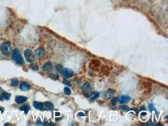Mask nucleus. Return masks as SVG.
<instances>
[{"mask_svg":"<svg viewBox=\"0 0 168 126\" xmlns=\"http://www.w3.org/2000/svg\"><path fill=\"white\" fill-rule=\"evenodd\" d=\"M12 59L16 61V63L17 64H19L21 65L23 64V57L20 54V52H19V50L18 49H15L13 50L12 52Z\"/></svg>","mask_w":168,"mask_h":126,"instance_id":"obj_1","label":"nucleus"},{"mask_svg":"<svg viewBox=\"0 0 168 126\" xmlns=\"http://www.w3.org/2000/svg\"><path fill=\"white\" fill-rule=\"evenodd\" d=\"M0 50L5 56H8L11 52V45L9 42H4L0 45Z\"/></svg>","mask_w":168,"mask_h":126,"instance_id":"obj_2","label":"nucleus"},{"mask_svg":"<svg viewBox=\"0 0 168 126\" xmlns=\"http://www.w3.org/2000/svg\"><path fill=\"white\" fill-rule=\"evenodd\" d=\"M91 86L89 83H88V82H85V84H83L82 86V92L84 95H85V97H87V98H89V97L91 95L92 92H91Z\"/></svg>","mask_w":168,"mask_h":126,"instance_id":"obj_3","label":"nucleus"},{"mask_svg":"<svg viewBox=\"0 0 168 126\" xmlns=\"http://www.w3.org/2000/svg\"><path fill=\"white\" fill-rule=\"evenodd\" d=\"M24 57H25L26 61L28 63H30V64L33 63L34 60H35V56H34V54L30 49H29V48L24 51Z\"/></svg>","mask_w":168,"mask_h":126,"instance_id":"obj_4","label":"nucleus"},{"mask_svg":"<svg viewBox=\"0 0 168 126\" xmlns=\"http://www.w3.org/2000/svg\"><path fill=\"white\" fill-rule=\"evenodd\" d=\"M61 74H63L64 77H66V78H70V77H73L74 71L71 70V69H68V68H64Z\"/></svg>","mask_w":168,"mask_h":126,"instance_id":"obj_5","label":"nucleus"},{"mask_svg":"<svg viewBox=\"0 0 168 126\" xmlns=\"http://www.w3.org/2000/svg\"><path fill=\"white\" fill-rule=\"evenodd\" d=\"M19 88H20V90L23 91H29V89H30V85H29L27 82L23 81L20 84H19Z\"/></svg>","mask_w":168,"mask_h":126,"instance_id":"obj_6","label":"nucleus"},{"mask_svg":"<svg viewBox=\"0 0 168 126\" xmlns=\"http://www.w3.org/2000/svg\"><path fill=\"white\" fill-rule=\"evenodd\" d=\"M116 93V91L114 90H112V89H108V91H105V98L106 99H111L113 98V96H114Z\"/></svg>","mask_w":168,"mask_h":126,"instance_id":"obj_7","label":"nucleus"},{"mask_svg":"<svg viewBox=\"0 0 168 126\" xmlns=\"http://www.w3.org/2000/svg\"><path fill=\"white\" fill-rule=\"evenodd\" d=\"M15 101H16V102L19 104H23L24 102H26L27 101V98L25 96H17L16 98H15Z\"/></svg>","mask_w":168,"mask_h":126,"instance_id":"obj_8","label":"nucleus"},{"mask_svg":"<svg viewBox=\"0 0 168 126\" xmlns=\"http://www.w3.org/2000/svg\"><path fill=\"white\" fill-rule=\"evenodd\" d=\"M44 54H45V51H44V49L43 47H39L36 50V55L37 57L39 58H42L44 57Z\"/></svg>","mask_w":168,"mask_h":126,"instance_id":"obj_9","label":"nucleus"},{"mask_svg":"<svg viewBox=\"0 0 168 126\" xmlns=\"http://www.w3.org/2000/svg\"><path fill=\"white\" fill-rule=\"evenodd\" d=\"M118 101H119L120 104H126V103H128L130 101V97L128 96V95H122Z\"/></svg>","mask_w":168,"mask_h":126,"instance_id":"obj_10","label":"nucleus"},{"mask_svg":"<svg viewBox=\"0 0 168 126\" xmlns=\"http://www.w3.org/2000/svg\"><path fill=\"white\" fill-rule=\"evenodd\" d=\"M33 107L39 111H43V103L39 102V101H34L33 102Z\"/></svg>","mask_w":168,"mask_h":126,"instance_id":"obj_11","label":"nucleus"},{"mask_svg":"<svg viewBox=\"0 0 168 126\" xmlns=\"http://www.w3.org/2000/svg\"><path fill=\"white\" fill-rule=\"evenodd\" d=\"M52 64L51 62H47L45 65L43 66V70L47 72H50L52 70Z\"/></svg>","mask_w":168,"mask_h":126,"instance_id":"obj_12","label":"nucleus"},{"mask_svg":"<svg viewBox=\"0 0 168 126\" xmlns=\"http://www.w3.org/2000/svg\"><path fill=\"white\" fill-rule=\"evenodd\" d=\"M53 108V105L51 102H45L43 103V109L47 111H51Z\"/></svg>","mask_w":168,"mask_h":126,"instance_id":"obj_13","label":"nucleus"},{"mask_svg":"<svg viewBox=\"0 0 168 126\" xmlns=\"http://www.w3.org/2000/svg\"><path fill=\"white\" fill-rule=\"evenodd\" d=\"M99 95H100V94L98 93V92H94V93H92L91 95L89 97L90 101H91V102H93L94 101H95L98 98V97H99Z\"/></svg>","mask_w":168,"mask_h":126,"instance_id":"obj_14","label":"nucleus"},{"mask_svg":"<svg viewBox=\"0 0 168 126\" xmlns=\"http://www.w3.org/2000/svg\"><path fill=\"white\" fill-rule=\"evenodd\" d=\"M29 109H30V107H29V105H28V104H25V105L22 106V107L20 108V110L21 111H24V112H25L26 115L28 113V111H29Z\"/></svg>","mask_w":168,"mask_h":126,"instance_id":"obj_15","label":"nucleus"},{"mask_svg":"<svg viewBox=\"0 0 168 126\" xmlns=\"http://www.w3.org/2000/svg\"><path fill=\"white\" fill-rule=\"evenodd\" d=\"M2 98L6 99V100H9V99H10L11 94H9V93H7V92L3 91V92H2Z\"/></svg>","mask_w":168,"mask_h":126,"instance_id":"obj_16","label":"nucleus"},{"mask_svg":"<svg viewBox=\"0 0 168 126\" xmlns=\"http://www.w3.org/2000/svg\"><path fill=\"white\" fill-rule=\"evenodd\" d=\"M148 109H149V111H156V115H159V113H158L157 111H156V109L154 108V105L153 104H149V106H148Z\"/></svg>","mask_w":168,"mask_h":126,"instance_id":"obj_17","label":"nucleus"},{"mask_svg":"<svg viewBox=\"0 0 168 126\" xmlns=\"http://www.w3.org/2000/svg\"><path fill=\"white\" fill-rule=\"evenodd\" d=\"M19 84V81L17 79H13L12 80V82H11V85L13 87H14V88H16V87H17Z\"/></svg>","mask_w":168,"mask_h":126,"instance_id":"obj_18","label":"nucleus"},{"mask_svg":"<svg viewBox=\"0 0 168 126\" xmlns=\"http://www.w3.org/2000/svg\"><path fill=\"white\" fill-rule=\"evenodd\" d=\"M63 67H62V65L61 64H57V66H56V70H57V71L58 72V73H60V74H61L62 73V70H63Z\"/></svg>","mask_w":168,"mask_h":126,"instance_id":"obj_19","label":"nucleus"},{"mask_svg":"<svg viewBox=\"0 0 168 126\" xmlns=\"http://www.w3.org/2000/svg\"><path fill=\"white\" fill-rule=\"evenodd\" d=\"M64 91H65V93L67 95H70L71 94V89L69 88H65V89H64Z\"/></svg>","mask_w":168,"mask_h":126,"instance_id":"obj_20","label":"nucleus"},{"mask_svg":"<svg viewBox=\"0 0 168 126\" xmlns=\"http://www.w3.org/2000/svg\"><path fill=\"white\" fill-rule=\"evenodd\" d=\"M30 68L33 70H38V65L37 64H33L32 63V64L30 65Z\"/></svg>","mask_w":168,"mask_h":126,"instance_id":"obj_21","label":"nucleus"},{"mask_svg":"<svg viewBox=\"0 0 168 126\" xmlns=\"http://www.w3.org/2000/svg\"><path fill=\"white\" fill-rule=\"evenodd\" d=\"M120 109H122V111H129V107H127L126 105H121V106H120Z\"/></svg>","mask_w":168,"mask_h":126,"instance_id":"obj_22","label":"nucleus"},{"mask_svg":"<svg viewBox=\"0 0 168 126\" xmlns=\"http://www.w3.org/2000/svg\"><path fill=\"white\" fill-rule=\"evenodd\" d=\"M118 100H119V99H118V98H112V104H116V102H118Z\"/></svg>","mask_w":168,"mask_h":126,"instance_id":"obj_23","label":"nucleus"},{"mask_svg":"<svg viewBox=\"0 0 168 126\" xmlns=\"http://www.w3.org/2000/svg\"><path fill=\"white\" fill-rule=\"evenodd\" d=\"M63 83L65 84V85H67V86H68V87H71V84L70 83V82L69 81H67V80H63Z\"/></svg>","mask_w":168,"mask_h":126,"instance_id":"obj_24","label":"nucleus"},{"mask_svg":"<svg viewBox=\"0 0 168 126\" xmlns=\"http://www.w3.org/2000/svg\"><path fill=\"white\" fill-rule=\"evenodd\" d=\"M43 125H53V124L52 122H45L44 124H43Z\"/></svg>","mask_w":168,"mask_h":126,"instance_id":"obj_25","label":"nucleus"},{"mask_svg":"<svg viewBox=\"0 0 168 126\" xmlns=\"http://www.w3.org/2000/svg\"><path fill=\"white\" fill-rule=\"evenodd\" d=\"M51 78L53 79V80H57V79L58 78V77H57V76H52V77H51Z\"/></svg>","mask_w":168,"mask_h":126,"instance_id":"obj_26","label":"nucleus"},{"mask_svg":"<svg viewBox=\"0 0 168 126\" xmlns=\"http://www.w3.org/2000/svg\"><path fill=\"white\" fill-rule=\"evenodd\" d=\"M77 115H78V116H85V113H81V112H80V113H78Z\"/></svg>","mask_w":168,"mask_h":126,"instance_id":"obj_27","label":"nucleus"},{"mask_svg":"<svg viewBox=\"0 0 168 126\" xmlns=\"http://www.w3.org/2000/svg\"><path fill=\"white\" fill-rule=\"evenodd\" d=\"M0 111H1V112H3V111H4V108H0Z\"/></svg>","mask_w":168,"mask_h":126,"instance_id":"obj_28","label":"nucleus"},{"mask_svg":"<svg viewBox=\"0 0 168 126\" xmlns=\"http://www.w3.org/2000/svg\"><path fill=\"white\" fill-rule=\"evenodd\" d=\"M60 115H61V114H60V113H58V112H56V113H55V115H56V116H59Z\"/></svg>","mask_w":168,"mask_h":126,"instance_id":"obj_29","label":"nucleus"},{"mask_svg":"<svg viewBox=\"0 0 168 126\" xmlns=\"http://www.w3.org/2000/svg\"><path fill=\"white\" fill-rule=\"evenodd\" d=\"M2 97L0 96V101H2Z\"/></svg>","mask_w":168,"mask_h":126,"instance_id":"obj_30","label":"nucleus"}]
</instances>
